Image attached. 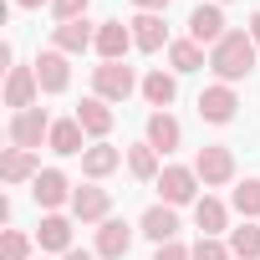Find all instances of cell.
Returning a JSON list of instances; mask_svg holds the SVG:
<instances>
[{
	"label": "cell",
	"instance_id": "ba28073f",
	"mask_svg": "<svg viewBox=\"0 0 260 260\" xmlns=\"http://www.w3.org/2000/svg\"><path fill=\"white\" fill-rule=\"evenodd\" d=\"M107 209H112V194H107L102 184H82V189H72V219H82V224H102V219H112Z\"/></svg>",
	"mask_w": 260,
	"mask_h": 260
},
{
	"label": "cell",
	"instance_id": "8992f818",
	"mask_svg": "<svg viewBox=\"0 0 260 260\" xmlns=\"http://www.w3.org/2000/svg\"><path fill=\"white\" fill-rule=\"evenodd\" d=\"M41 82H36V67H11L6 72V107L11 112H26V107H41Z\"/></svg>",
	"mask_w": 260,
	"mask_h": 260
},
{
	"label": "cell",
	"instance_id": "30bf717a",
	"mask_svg": "<svg viewBox=\"0 0 260 260\" xmlns=\"http://www.w3.org/2000/svg\"><path fill=\"white\" fill-rule=\"evenodd\" d=\"M138 235H143V240H153V245L179 240V209H174V204H148V209H143V219H138Z\"/></svg>",
	"mask_w": 260,
	"mask_h": 260
},
{
	"label": "cell",
	"instance_id": "f1b7e54d",
	"mask_svg": "<svg viewBox=\"0 0 260 260\" xmlns=\"http://www.w3.org/2000/svg\"><path fill=\"white\" fill-rule=\"evenodd\" d=\"M0 260H31V240L21 230H6L0 235Z\"/></svg>",
	"mask_w": 260,
	"mask_h": 260
},
{
	"label": "cell",
	"instance_id": "7a4b0ae2",
	"mask_svg": "<svg viewBox=\"0 0 260 260\" xmlns=\"http://www.w3.org/2000/svg\"><path fill=\"white\" fill-rule=\"evenodd\" d=\"M143 82H138V72L127 67V61H102V67H92V97H102V102H127Z\"/></svg>",
	"mask_w": 260,
	"mask_h": 260
},
{
	"label": "cell",
	"instance_id": "e0dca14e",
	"mask_svg": "<svg viewBox=\"0 0 260 260\" xmlns=\"http://www.w3.org/2000/svg\"><path fill=\"white\" fill-rule=\"evenodd\" d=\"M72 117H77V122L87 127V138H97V143H107V133H112V107H107L102 97H82Z\"/></svg>",
	"mask_w": 260,
	"mask_h": 260
},
{
	"label": "cell",
	"instance_id": "7402d4cb",
	"mask_svg": "<svg viewBox=\"0 0 260 260\" xmlns=\"http://www.w3.org/2000/svg\"><path fill=\"white\" fill-rule=\"evenodd\" d=\"M194 224H199V235H209V240H219V235L230 230V209H224V199H214V194H204V199L194 204Z\"/></svg>",
	"mask_w": 260,
	"mask_h": 260
},
{
	"label": "cell",
	"instance_id": "52a82bcc",
	"mask_svg": "<svg viewBox=\"0 0 260 260\" xmlns=\"http://www.w3.org/2000/svg\"><path fill=\"white\" fill-rule=\"evenodd\" d=\"M194 107H199V117H204V122H219V127H224V122H235L240 97H235V87L214 82V87H204V92H199V102H194Z\"/></svg>",
	"mask_w": 260,
	"mask_h": 260
},
{
	"label": "cell",
	"instance_id": "d6986e66",
	"mask_svg": "<svg viewBox=\"0 0 260 260\" xmlns=\"http://www.w3.org/2000/svg\"><path fill=\"white\" fill-rule=\"evenodd\" d=\"M51 46L67 51V56H82L87 46H97V26H92V21H67V26L51 31Z\"/></svg>",
	"mask_w": 260,
	"mask_h": 260
},
{
	"label": "cell",
	"instance_id": "6da1fadb",
	"mask_svg": "<svg viewBox=\"0 0 260 260\" xmlns=\"http://www.w3.org/2000/svg\"><path fill=\"white\" fill-rule=\"evenodd\" d=\"M255 41H250V31H230L219 46H209V72L224 82V87H235V82H245L250 72H255Z\"/></svg>",
	"mask_w": 260,
	"mask_h": 260
},
{
	"label": "cell",
	"instance_id": "836d02e7",
	"mask_svg": "<svg viewBox=\"0 0 260 260\" xmlns=\"http://www.w3.org/2000/svg\"><path fill=\"white\" fill-rule=\"evenodd\" d=\"M61 260H102V255H97V250H77V245H72V250H67Z\"/></svg>",
	"mask_w": 260,
	"mask_h": 260
},
{
	"label": "cell",
	"instance_id": "ac0fdd59",
	"mask_svg": "<svg viewBox=\"0 0 260 260\" xmlns=\"http://www.w3.org/2000/svg\"><path fill=\"white\" fill-rule=\"evenodd\" d=\"M36 174H41V153L6 148V158H0V179H6V184H36Z\"/></svg>",
	"mask_w": 260,
	"mask_h": 260
},
{
	"label": "cell",
	"instance_id": "7c38bea8",
	"mask_svg": "<svg viewBox=\"0 0 260 260\" xmlns=\"http://www.w3.org/2000/svg\"><path fill=\"white\" fill-rule=\"evenodd\" d=\"M102 61H122L127 51H133V26L122 21H97V46H92Z\"/></svg>",
	"mask_w": 260,
	"mask_h": 260
},
{
	"label": "cell",
	"instance_id": "d590c367",
	"mask_svg": "<svg viewBox=\"0 0 260 260\" xmlns=\"http://www.w3.org/2000/svg\"><path fill=\"white\" fill-rule=\"evenodd\" d=\"M21 11H41V6H51V0H16Z\"/></svg>",
	"mask_w": 260,
	"mask_h": 260
},
{
	"label": "cell",
	"instance_id": "1f68e13d",
	"mask_svg": "<svg viewBox=\"0 0 260 260\" xmlns=\"http://www.w3.org/2000/svg\"><path fill=\"white\" fill-rule=\"evenodd\" d=\"M153 260H194V245L169 240V245H158V250H153Z\"/></svg>",
	"mask_w": 260,
	"mask_h": 260
},
{
	"label": "cell",
	"instance_id": "8d00e7d4",
	"mask_svg": "<svg viewBox=\"0 0 260 260\" xmlns=\"http://www.w3.org/2000/svg\"><path fill=\"white\" fill-rule=\"evenodd\" d=\"M214 6H224V0H214Z\"/></svg>",
	"mask_w": 260,
	"mask_h": 260
},
{
	"label": "cell",
	"instance_id": "4316f807",
	"mask_svg": "<svg viewBox=\"0 0 260 260\" xmlns=\"http://www.w3.org/2000/svg\"><path fill=\"white\" fill-rule=\"evenodd\" d=\"M169 67H174V72H204L209 56H204L199 41H174V46H169Z\"/></svg>",
	"mask_w": 260,
	"mask_h": 260
},
{
	"label": "cell",
	"instance_id": "4fadbf2b",
	"mask_svg": "<svg viewBox=\"0 0 260 260\" xmlns=\"http://www.w3.org/2000/svg\"><path fill=\"white\" fill-rule=\"evenodd\" d=\"M133 224H127V219H102L97 224V255L102 260H122L127 250H133Z\"/></svg>",
	"mask_w": 260,
	"mask_h": 260
},
{
	"label": "cell",
	"instance_id": "9a60e30c",
	"mask_svg": "<svg viewBox=\"0 0 260 260\" xmlns=\"http://www.w3.org/2000/svg\"><path fill=\"white\" fill-rule=\"evenodd\" d=\"M143 143H153L158 153H174V148L184 143L179 117H174V112H148V122H143Z\"/></svg>",
	"mask_w": 260,
	"mask_h": 260
},
{
	"label": "cell",
	"instance_id": "83f0119b",
	"mask_svg": "<svg viewBox=\"0 0 260 260\" xmlns=\"http://www.w3.org/2000/svg\"><path fill=\"white\" fill-rule=\"evenodd\" d=\"M235 209H240L245 219H260V179H245V184L235 189Z\"/></svg>",
	"mask_w": 260,
	"mask_h": 260
},
{
	"label": "cell",
	"instance_id": "484cf974",
	"mask_svg": "<svg viewBox=\"0 0 260 260\" xmlns=\"http://www.w3.org/2000/svg\"><path fill=\"white\" fill-rule=\"evenodd\" d=\"M230 255L235 260H260V224L255 219H245V224L230 230Z\"/></svg>",
	"mask_w": 260,
	"mask_h": 260
},
{
	"label": "cell",
	"instance_id": "f546056e",
	"mask_svg": "<svg viewBox=\"0 0 260 260\" xmlns=\"http://www.w3.org/2000/svg\"><path fill=\"white\" fill-rule=\"evenodd\" d=\"M194 260H235V255H230V240H209V235H199V240H194Z\"/></svg>",
	"mask_w": 260,
	"mask_h": 260
},
{
	"label": "cell",
	"instance_id": "e575fe53",
	"mask_svg": "<svg viewBox=\"0 0 260 260\" xmlns=\"http://www.w3.org/2000/svg\"><path fill=\"white\" fill-rule=\"evenodd\" d=\"M245 31H250V41H255V51H260V11L250 16V26H245Z\"/></svg>",
	"mask_w": 260,
	"mask_h": 260
},
{
	"label": "cell",
	"instance_id": "ffe728a7",
	"mask_svg": "<svg viewBox=\"0 0 260 260\" xmlns=\"http://www.w3.org/2000/svg\"><path fill=\"white\" fill-rule=\"evenodd\" d=\"M82 138H87V127H82L77 117H56V122H51L46 148H51V153H61V158H72V153H87V143H82Z\"/></svg>",
	"mask_w": 260,
	"mask_h": 260
},
{
	"label": "cell",
	"instance_id": "d4e9b609",
	"mask_svg": "<svg viewBox=\"0 0 260 260\" xmlns=\"http://www.w3.org/2000/svg\"><path fill=\"white\" fill-rule=\"evenodd\" d=\"M117 164H122V153H117L112 143H92V148L82 153V174H87L92 184H97V179H107V174H112Z\"/></svg>",
	"mask_w": 260,
	"mask_h": 260
},
{
	"label": "cell",
	"instance_id": "9c48e42d",
	"mask_svg": "<svg viewBox=\"0 0 260 260\" xmlns=\"http://www.w3.org/2000/svg\"><path fill=\"white\" fill-rule=\"evenodd\" d=\"M31 67H36V82H41V92H46V97H56V92H67V87H72L67 51H56V46H51V51H41Z\"/></svg>",
	"mask_w": 260,
	"mask_h": 260
},
{
	"label": "cell",
	"instance_id": "8fae6325",
	"mask_svg": "<svg viewBox=\"0 0 260 260\" xmlns=\"http://www.w3.org/2000/svg\"><path fill=\"white\" fill-rule=\"evenodd\" d=\"M31 199L41 204V209H61V204H72V184H67V174L61 169H41L36 174V184H31Z\"/></svg>",
	"mask_w": 260,
	"mask_h": 260
},
{
	"label": "cell",
	"instance_id": "5b68a950",
	"mask_svg": "<svg viewBox=\"0 0 260 260\" xmlns=\"http://www.w3.org/2000/svg\"><path fill=\"white\" fill-rule=\"evenodd\" d=\"M194 174H199V184H204V189H219V184H230V179H235V153H230L224 143H209V148H199Z\"/></svg>",
	"mask_w": 260,
	"mask_h": 260
},
{
	"label": "cell",
	"instance_id": "3957f363",
	"mask_svg": "<svg viewBox=\"0 0 260 260\" xmlns=\"http://www.w3.org/2000/svg\"><path fill=\"white\" fill-rule=\"evenodd\" d=\"M51 122L56 117H46V107H26V112H11V148H41L46 138H51Z\"/></svg>",
	"mask_w": 260,
	"mask_h": 260
},
{
	"label": "cell",
	"instance_id": "d6a6232c",
	"mask_svg": "<svg viewBox=\"0 0 260 260\" xmlns=\"http://www.w3.org/2000/svg\"><path fill=\"white\" fill-rule=\"evenodd\" d=\"M133 6H138V11H153V16H164V11H169V0H133Z\"/></svg>",
	"mask_w": 260,
	"mask_h": 260
},
{
	"label": "cell",
	"instance_id": "2e32d148",
	"mask_svg": "<svg viewBox=\"0 0 260 260\" xmlns=\"http://www.w3.org/2000/svg\"><path fill=\"white\" fill-rule=\"evenodd\" d=\"M127 26H133V46H138V51H164V46H174L164 16H153V11H138Z\"/></svg>",
	"mask_w": 260,
	"mask_h": 260
},
{
	"label": "cell",
	"instance_id": "cb8c5ba5",
	"mask_svg": "<svg viewBox=\"0 0 260 260\" xmlns=\"http://www.w3.org/2000/svg\"><path fill=\"white\" fill-rule=\"evenodd\" d=\"M127 174H133L138 184H158V148L153 143H133V148H127Z\"/></svg>",
	"mask_w": 260,
	"mask_h": 260
},
{
	"label": "cell",
	"instance_id": "277c9868",
	"mask_svg": "<svg viewBox=\"0 0 260 260\" xmlns=\"http://www.w3.org/2000/svg\"><path fill=\"white\" fill-rule=\"evenodd\" d=\"M158 194H164L158 204H174V209H179V204H199V174L184 169V164H169V169L158 174Z\"/></svg>",
	"mask_w": 260,
	"mask_h": 260
},
{
	"label": "cell",
	"instance_id": "5bb4252c",
	"mask_svg": "<svg viewBox=\"0 0 260 260\" xmlns=\"http://www.w3.org/2000/svg\"><path fill=\"white\" fill-rule=\"evenodd\" d=\"M230 31H224V11L219 6H194V16H189V41H199V46H219Z\"/></svg>",
	"mask_w": 260,
	"mask_h": 260
},
{
	"label": "cell",
	"instance_id": "603a6c76",
	"mask_svg": "<svg viewBox=\"0 0 260 260\" xmlns=\"http://www.w3.org/2000/svg\"><path fill=\"white\" fill-rule=\"evenodd\" d=\"M36 245H41V250L67 255V250H72V219H67V214H46V219H41V230H36Z\"/></svg>",
	"mask_w": 260,
	"mask_h": 260
},
{
	"label": "cell",
	"instance_id": "4dcf8cb0",
	"mask_svg": "<svg viewBox=\"0 0 260 260\" xmlns=\"http://www.w3.org/2000/svg\"><path fill=\"white\" fill-rule=\"evenodd\" d=\"M87 6L92 0H51V16L67 26V21H87Z\"/></svg>",
	"mask_w": 260,
	"mask_h": 260
},
{
	"label": "cell",
	"instance_id": "44dd1931",
	"mask_svg": "<svg viewBox=\"0 0 260 260\" xmlns=\"http://www.w3.org/2000/svg\"><path fill=\"white\" fill-rule=\"evenodd\" d=\"M138 92H143V102H148L153 112H169V102L179 97V82H174V72H164V67H153V72L143 77V87H138Z\"/></svg>",
	"mask_w": 260,
	"mask_h": 260
}]
</instances>
